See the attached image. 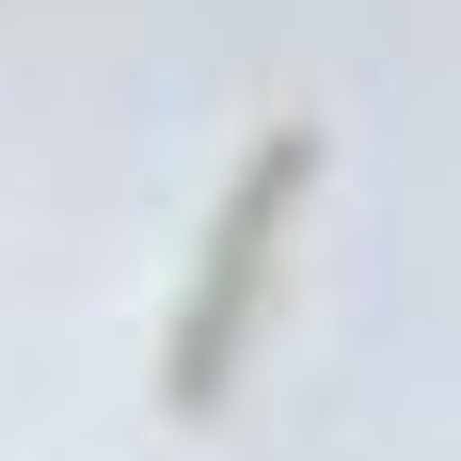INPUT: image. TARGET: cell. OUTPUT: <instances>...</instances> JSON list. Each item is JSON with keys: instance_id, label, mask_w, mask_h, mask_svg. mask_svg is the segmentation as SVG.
<instances>
[{"instance_id": "cell-1", "label": "cell", "mask_w": 461, "mask_h": 461, "mask_svg": "<svg viewBox=\"0 0 461 461\" xmlns=\"http://www.w3.org/2000/svg\"><path fill=\"white\" fill-rule=\"evenodd\" d=\"M303 191H319V112L255 128V143H239V176H223V207H207V255H191L176 350H159V398H176V414H207V398H223V366L255 350V303H271V271H286Z\"/></svg>"}]
</instances>
